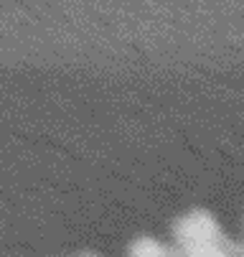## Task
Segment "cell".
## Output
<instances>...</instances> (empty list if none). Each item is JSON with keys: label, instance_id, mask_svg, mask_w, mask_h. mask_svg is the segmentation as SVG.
Here are the masks:
<instances>
[{"label": "cell", "instance_id": "obj_1", "mask_svg": "<svg viewBox=\"0 0 244 257\" xmlns=\"http://www.w3.org/2000/svg\"><path fill=\"white\" fill-rule=\"evenodd\" d=\"M176 239L186 257H236V249L221 237L206 211H193L176 224Z\"/></svg>", "mask_w": 244, "mask_h": 257}]
</instances>
